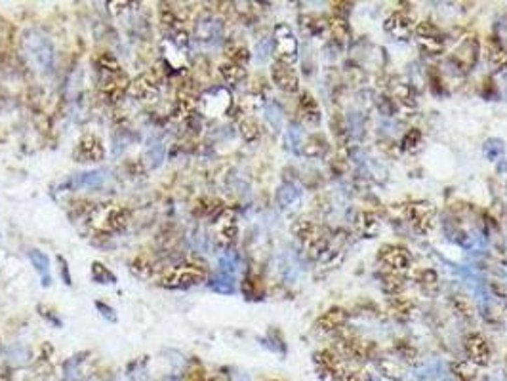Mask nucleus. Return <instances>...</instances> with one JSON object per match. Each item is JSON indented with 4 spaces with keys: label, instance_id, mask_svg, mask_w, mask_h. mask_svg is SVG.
<instances>
[{
    "label": "nucleus",
    "instance_id": "obj_41",
    "mask_svg": "<svg viewBox=\"0 0 507 381\" xmlns=\"http://www.w3.org/2000/svg\"><path fill=\"white\" fill-rule=\"evenodd\" d=\"M0 381H12V377L2 372V374H0Z\"/></svg>",
    "mask_w": 507,
    "mask_h": 381
},
{
    "label": "nucleus",
    "instance_id": "obj_15",
    "mask_svg": "<svg viewBox=\"0 0 507 381\" xmlns=\"http://www.w3.org/2000/svg\"><path fill=\"white\" fill-rule=\"evenodd\" d=\"M349 314L342 307H332L326 313H323L315 322V332L320 335H330V333H339L347 328Z\"/></svg>",
    "mask_w": 507,
    "mask_h": 381
},
{
    "label": "nucleus",
    "instance_id": "obj_24",
    "mask_svg": "<svg viewBox=\"0 0 507 381\" xmlns=\"http://www.w3.org/2000/svg\"><path fill=\"white\" fill-rule=\"evenodd\" d=\"M376 368H378L379 375H384L391 381H403L405 380V372L395 359H387V356H379L376 359Z\"/></svg>",
    "mask_w": 507,
    "mask_h": 381
},
{
    "label": "nucleus",
    "instance_id": "obj_3",
    "mask_svg": "<svg viewBox=\"0 0 507 381\" xmlns=\"http://www.w3.org/2000/svg\"><path fill=\"white\" fill-rule=\"evenodd\" d=\"M292 235L298 238L309 258L320 259L330 250V233L311 219H298L292 225Z\"/></svg>",
    "mask_w": 507,
    "mask_h": 381
},
{
    "label": "nucleus",
    "instance_id": "obj_10",
    "mask_svg": "<svg viewBox=\"0 0 507 381\" xmlns=\"http://www.w3.org/2000/svg\"><path fill=\"white\" fill-rule=\"evenodd\" d=\"M406 218L418 235H429L435 227V206L427 200H416L406 208Z\"/></svg>",
    "mask_w": 507,
    "mask_h": 381
},
{
    "label": "nucleus",
    "instance_id": "obj_39",
    "mask_svg": "<svg viewBox=\"0 0 507 381\" xmlns=\"http://www.w3.org/2000/svg\"><path fill=\"white\" fill-rule=\"evenodd\" d=\"M103 181V174L102 172H86V174H82L81 179H79V183L84 185V187H95V185H100Z\"/></svg>",
    "mask_w": 507,
    "mask_h": 381
},
{
    "label": "nucleus",
    "instance_id": "obj_4",
    "mask_svg": "<svg viewBox=\"0 0 507 381\" xmlns=\"http://www.w3.org/2000/svg\"><path fill=\"white\" fill-rule=\"evenodd\" d=\"M130 221V210L121 205H100L90 214V225L100 233H119Z\"/></svg>",
    "mask_w": 507,
    "mask_h": 381
},
{
    "label": "nucleus",
    "instance_id": "obj_21",
    "mask_svg": "<svg viewBox=\"0 0 507 381\" xmlns=\"http://www.w3.org/2000/svg\"><path fill=\"white\" fill-rule=\"evenodd\" d=\"M488 63L496 73L507 71V50L496 36H490L488 41Z\"/></svg>",
    "mask_w": 507,
    "mask_h": 381
},
{
    "label": "nucleus",
    "instance_id": "obj_42",
    "mask_svg": "<svg viewBox=\"0 0 507 381\" xmlns=\"http://www.w3.org/2000/svg\"><path fill=\"white\" fill-rule=\"evenodd\" d=\"M503 368H506V377H507V356H506V366Z\"/></svg>",
    "mask_w": 507,
    "mask_h": 381
},
{
    "label": "nucleus",
    "instance_id": "obj_29",
    "mask_svg": "<svg viewBox=\"0 0 507 381\" xmlns=\"http://www.w3.org/2000/svg\"><path fill=\"white\" fill-rule=\"evenodd\" d=\"M225 54H227V62L237 63V65H246L250 62V50L241 44V42H229L225 46Z\"/></svg>",
    "mask_w": 507,
    "mask_h": 381
},
{
    "label": "nucleus",
    "instance_id": "obj_16",
    "mask_svg": "<svg viewBox=\"0 0 507 381\" xmlns=\"http://www.w3.org/2000/svg\"><path fill=\"white\" fill-rule=\"evenodd\" d=\"M384 29L391 34L393 39H397V41H408V39L414 36L416 23H414L405 12H393V14H389L386 18Z\"/></svg>",
    "mask_w": 507,
    "mask_h": 381
},
{
    "label": "nucleus",
    "instance_id": "obj_23",
    "mask_svg": "<svg viewBox=\"0 0 507 381\" xmlns=\"http://www.w3.org/2000/svg\"><path fill=\"white\" fill-rule=\"evenodd\" d=\"M389 311L395 319L410 320L414 317V303L406 296H389Z\"/></svg>",
    "mask_w": 507,
    "mask_h": 381
},
{
    "label": "nucleus",
    "instance_id": "obj_32",
    "mask_svg": "<svg viewBox=\"0 0 507 381\" xmlns=\"http://www.w3.org/2000/svg\"><path fill=\"white\" fill-rule=\"evenodd\" d=\"M450 370H452L454 377L458 381H471L475 380L477 375V366L471 364L469 361H456L450 364Z\"/></svg>",
    "mask_w": 507,
    "mask_h": 381
},
{
    "label": "nucleus",
    "instance_id": "obj_34",
    "mask_svg": "<svg viewBox=\"0 0 507 381\" xmlns=\"http://www.w3.org/2000/svg\"><path fill=\"white\" fill-rule=\"evenodd\" d=\"M238 130H241V136L246 141H256L257 137H259V124L252 116H243L241 123H238Z\"/></svg>",
    "mask_w": 507,
    "mask_h": 381
},
{
    "label": "nucleus",
    "instance_id": "obj_36",
    "mask_svg": "<svg viewBox=\"0 0 507 381\" xmlns=\"http://www.w3.org/2000/svg\"><path fill=\"white\" fill-rule=\"evenodd\" d=\"M454 309H456V313L460 314V317H464V319L467 320H471L473 319V307H471V303L464 298V296H454Z\"/></svg>",
    "mask_w": 507,
    "mask_h": 381
},
{
    "label": "nucleus",
    "instance_id": "obj_5",
    "mask_svg": "<svg viewBox=\"0 0 507 381\" xmlns=\"http://www.w3.org/2000/svg\"><path fill=\"white\" fill-rule=\"evenodd\" d=\"M206 280H208V271L204 267L185 263V265H174L164 272L161 286L168 290H187L193 286L203 284Z\"/></svg>",
    "mask_w": 507,
    "mask_h": 381
},
{
    "label": "nucleus",
    "instance_id": "obj_38",
    "mask_svg": "<svg viewBox=\"0 0 507 381\" xmlns=\"http://www.w3.org/2000/svg\"><path fill=\"white\" fill-rule=\"evenodd\" d=\"M397 353H399L400 361H406V362H416L418 359V351L410 345V343H406V341H397Z\"/></svg>",
    "mask_w": 507,
    "mask_h": 381
},
{
    "label": "nucleus",
    "instance_id": "obj_2",
    "mask_svg": "<svg viewBox=\"0 0 507 381\" xmlns=\"http://www.w3.org/2000/svg\"><path fill=\"white\" fill-rule=\"evenodd\" d=\"M21 48L29 63L41 73H52L55 65V48L39 29H25L21 34Z\"/></svg>",
    "mask_w": 507,
    "mask_h": 381
},
{
    "label": "nucleus",
    "instance_id": "obj_19",
    "mask_svg": "<svg viewBox=\"0 0 507 381\" xmlns=\"http://www.w3.org/2000/svg\"><path fill=\"white\" fill-rule=\"evenodd\" d=\"M313 362H315V368H317L320 377L332 380L334 372L344 364V359L336 351H332V349H323V351H317V353L313 354Z\"/></svg>",
    "mask_w": 507,
    "mask_h": 381
},
{
    "label": "nucleus",
    "instance_id": "obj_11",
    "mask_svg": "<svg viewBox=\"0 0 507 381\" xmlns=\"http://www.w3.org/2000/svg\"><path fill=\"white\" fill-rule=\"evenodd\" d=\"M214 235L216 242L224 248H229L237 242L238 237V223L237 216L233 210H222L214 218Z\"/></svg>",
    "mask_w": 507,
    "mask_h": 381
},
{
    "label": "nucleus",
    "instance_id": "obj_14",
    "mask_svg": "<svg viewBox=\"0 0 507 381\" xmlns=\"http://www.w3.org/2000/svg\"><path fill=\"white\" fill-rule=\"evenodd\" d=\"M128 94L140 102L151 103L158 99L161 95V84H158V78H156L153 73H143L140 75L135 81H132L130 84Z\"/></svg>",
    "mask_w": 507,
    "mask_h": 381
},
{
    "label": "nucleus",
    "instance_id": "obj_31",
    "mask_svg": "<svg viewBox=\"0 0 507 381\" xmlns=\"http://www.w3.org/2000/svg\"><path fill=\"white\" fill-rule=\"evenodd\" d=\"M216 29L217 31H222V23H219V21L212 20V18H208V20H201L196 23L195 36L198 41H212V36L216 34Z\"/></svg>",
    "mask_w": 507,
    "mask_h": 381
},
{
    "label": "nucleus",
    "instance_id": "obj_8",
    "mask_svg": "<svg viewBox=\"0 0 507 381\" xmlns=\"http://www.w3.org/2000/svg\"><path fill=\"white\" fill-rule=\"evenodd\" d=\"M378 263L381 271L408 275L410 265H412V258L405 246L384 244L378 252Z\"/></svg>",
    "mask_w": 507,
    "mask_h": 381
},
{
    "label": "nucleus",
    "instance_id": "obj_22",
    "mask_svg": "<svg viewBox=\"0 0 507 381\" xmlns=\"http://www.w3.org/2000/svg\"><path fill=\"white\" fill-rule=\"evenodd\" d=\"M298 111L307 124L320 123V107H318L317 99H315L309 92H304V94L299 95Z\"/></svg>",
    "mask_w": 507,
    "mask_h": 381
},
{
    "label": "nucleus",
    "instance_id": "obj_27",
    "mask_svg": "<svg viewBox=\"0 0 507 381\" xmlns=\"http://www.w3.org/2000/svg\"><path fill=\"white\" fill-rule=\"evenodd\" d=\"M219 75L225 81V84L229 86H235L238 82H243L246 78V69L243 65H237V63L225 62L219 65Z\"/></svg>",
    "mask_w": 507,
    "mask_h": 381
},
{
    "label": "nucleus",
    "instance_id": "obj_40",
    "mask_svg": "<svg viewBox=\"0 0 507 381\" xmlns=\"http://www.w3.org/2000/svg\"><path fill=\"white\" fill-rule=\"evenodd\" d=\"M95 307H97V309H102V311H103V313H102L103 317H107V319L111 320V322H115V320H116V314L113 313V309H111V307L103 305V303H100V301L95 303Z\"/></svg>",
    "mask_w": 507,
    "mask_h": 381
},
{
    "label": "nucleus",
    "instance_id": "obj_12",
    "mask_svg": "<svg viewBox=\"0 0 507 381\" xmlns=\"http://www.w3.org/2000/svg\"><path fill=\"white\" fill-rule=\"evenodd\" d=\"M73 157L76 162H100L105 157V147L100 137L94 134H86L76 143Z\"/></svg>",
    "mask_w": 507,
    "mask_h": 381
},
{
    "label": "nucleus",
    "instance_id": "obj_13",
    "mask_svg": "<svg viewBox=\"0 0 507 381\" xmlns=\"http://www.w3.org/2000/svg\"><path fill=\"white\" fill-rule=\"evenodd\" d=\"M271 81L284 94H296L299 90V75L296 69L286 63L273 62L271 65Z\"/></svg>",
    "mask_w": 507,
    "mask_h": 381
},
{
    "label": "nucleus",
    "instance_id": "obj_30",
    "mask_svg": "<svg viewBox=\"0 0 507 381\" xmlns=\"http://www.w3.org/2000/svg\"><path fill=\"white\" fill-rule=\"evenodd\" d=\"M416 282H418L419 288L426 293L437 292V288H439V275L433 271V269H419V271L416 272Z\"/></svg>",
    "mask_w": 507,
    "mask_h": 381
},
{
    "label": "nucleus",
    "instance_id": "obj_20",
    "mask_svg": "<svg viewBox=\"0 0 507 381\" xmlns=\"http://www.w3.org/2000/svg\"><path fill=\"white\" fill-rule=\"evenodd\" d=\"M381 223L374 212H358L355 218V233L360 238H376L379 235Z\"/></svg>",
    "mask_w": 507,
    "mask_h": 381
},
{
    "label": "nucleus",
    "instance_id": "obj_6",
    "mask_svg": "<svg viewBox=\"0 0 507 381\" xmlns=\"http://www.w3.org/2000/svg\"><path fill=\"white\" fill-rule=\"evenodd\" d=\"M196 109L201 111L204 116L217 118L231 113L233 109V94L225 86H214L198 95L196 99Z\"/></svg>",
    "mask_w": 507,
    "mask_h": 381
},
{
    "label": "nucleus",
    "instance_id": "obj_43",
    "mask_svg": "<svg viewBox=\"0 0 507 381\" xmlns=\"http://www.w3.org/2000/svg\"><path fill=\"white\" fill-rule=\"evenodd\" d=\"M0 349H2V345H0Z\"/></svg>",
    "mask_w": 507,
    "mask_h": 381
},
{
    "label": "nucleus",
    "instance_id": "obj_35",
    "mask_svg": "<svg viewBox=\"0 0 507 381\" xmlns=\"http://www.w3.org/2000/svg\"><path fill=\"white\" fill-rule=\"evenodd\" d=\"M421 141H424L421 132H419L418 128H412L406 132L400 145H403V149H405L406 153H416V151H419V147H421Z\"/></svg>",
    "mask_w": 507,
    "mask_h": 381
},
{
    "label": "nucleus",
    "instance_id": "obj_18",
    "mask_svg": "<svg viewBox=\"0 0 507 381\" xmlns=\"http://www.w3.org/2000/svg\"><path fill=\"white\" fill-rule=\"evenodd\" d=\"M454 63L464 71L473 69V65L479 60V42L475 36H467L460 42V46L456 48V52L452 54Z\"/></svg>",
    "mask_w": 507,
    "mask_h": 381
},
{
    "label": "nucleus",
    "instance_id": "obj_33",
    "mask_svg": "<svg viewBox=\"0 0 507 381\" xmlns=\"http://www.w3.org/2000/svg\"><path fill=\"white\" fill-rule=\"evenodd\" d=\"M393 102L400 105V107H414V94L412 88L406 84V82H400L393 88Z\"/></svg>",
    "mask_w": 507,
    "mask_h": 381
},
{
    "label": "nucleus",
    "instance_id": "obj_37",
    "mask_svg": "<svg viewBox=\"0 0 507 381\" xmlns=\"http://www.w3.org/2000/svg\"><path fill=\"white\" fill-rule=\"evenodd\" d=\"M330 381H363V377L353 370V368H349L347 364H342V366L334 372V375H332V380Z\"/></svg>",
    "mask_w": 507,
    "mask_h": 381
},
{
    "label": "nucleus",
    "instance_id": "obj_7",
    "mask_svg": "<svg viewBox=\"0 0 507 381\" xmlns=\"http://www.w3.org/2000/svg\"><path fill=\"white\" fill-rule=\"evenodd\" d=\"M273 54L275 62L286 63L292 67L298 62V39L286 23H278L273 29Z\"/></svg>",
    "mask_w": 507,
    "mask_h": 381
},
{
    "label": "nucleus",
    "instance_id": "obj_28",
    "mask_svg": "<svg viewBox=\"0 0 507 381\" xmlns=\"http://www.w3.org/2000/svg\"><path fill=\"white\" fill-rule=\"evenodd\" d=\"M328 31L332 33V36L339 42H347L349 36H351V27L347 23V18H342V15H332L328 18Z\"/></svg>",
    "mask_w": 507,
    "mask_h": 381
},
{
    "label": "nucleus",
    "instance_id": "obj_9",
    "mask_svg": "<svg viewBox=\"0 0 507 381\" xmlns=\"http://www.w3.org/2000/svg\"><path fill=\"white\" fill-rule=\"evenodd\" d=\"M414 36H416V41L421 46V50H426L427 54H442V50H445V34L435 23H431V21H419V23H416Z\"/></svg>",
    "mask_w": 507,
    "mask_h": 381
},
{
    "label": "nucleus",
    "instance_id": "obj_17",
    "mask_svg": "<svg viewBox=\"0 0 507 381\" xmlns=\"http://www.w3.org/2000/svg\"><path fill=\"white\" fill-rule=\"evenodd\" d=\"M466 354L467 361L475 364V366H487L490 361V347L488 341L480 335V333H471L466 340Z\"/></svg>",
    "mask_w": 507,
    "mask_h": 381
},
{
    "label": "nucleus",
    "instance_id": "obj_1",
    "mask_svg": "<svg viewBox=\"0 0 507 381\" xmlns=\"http://www.w3.org/2000/svg\"><path fill=\"white\" fill-rule=\"evenodd\" d=\"M95 69H97V84L103 99L109 103L121 102L122 95L128 94L132 81L121 63L116 62V57L111 54H102L95 60Z\"/></svg>",
    "mask_w": 507,
    "mask_h": 381
},
{
    "label": "nucleus",
    "instance_id": "obj_26",
    "mask_svg": "<svg viewBox=\"0 0 507 381\" xmlns=\"http://www.w3.org/2000/svg\"><path fill=\"white\" fill-rule=\"evenodd\" d=\"M406 275L400 272H386L381 271V286L389 296H400L406 288Z\"/></svg>",
    "mask_w": 507,
    "mask_h": 381
},
{
    "label": "nucleus",
    "instance_id": "obj_25",
    "mask_svg": "<svg viewBox=\"0 0 507 381\" xmlns=\"http://www.w3.org/2000/svg\"><path fill=\"white\" fill-rule=\"evenodd\" d=\"M29 259H31V263H33L34 271L41 275V280H42V286H50V261H48V256L41 250H29Z\"/></svg>",
    "mask_w": 507,
    "mask_h": 381
}]
</instances>
